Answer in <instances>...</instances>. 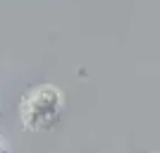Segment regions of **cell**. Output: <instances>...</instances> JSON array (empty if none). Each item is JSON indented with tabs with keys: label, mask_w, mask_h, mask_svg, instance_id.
<instances>
[{
	"label": "cell",
	"mask_w": 160,
	"mask_h": 153,
	"mask_svg": "<svg viewBox=\"0 0 160 153\" xmlns=\"http://www.w3.org/2000/svg\"><path fill=\"white\" fill-rule=\"evenodd\" d=\"M62 91L58 86L43 84L36 86L22 98L19 103V120L29 132H48L60 120L62 113Z\"/></svg>",
	"instance_id": "1"
},
{
	"label": "cell",
	"mask_w": 160,
	"mask_h": 153,
	"mask_svg": "<svg viewBox=\"0 0 160 153\" xmlns=\"http://www.w3.org/2000/svg\"><path fill=\"white\" fill-rule=\"evenodd\" d=\"M0 153H10V148H7V144L2 141V136H0Z\"/></svg>",
	"instance_id": "2"
}]
</instances>
